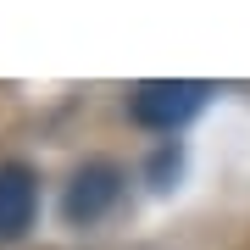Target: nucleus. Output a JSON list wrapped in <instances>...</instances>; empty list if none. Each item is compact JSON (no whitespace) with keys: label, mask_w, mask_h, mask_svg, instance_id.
<instances>
[{"label":"nucleus","mask_w":250,"mask_h":250,"mask_svg":"<svg viewBox=\"0 0 250 250\" xmlns=\"http://www.w3.org/2000/svg\"><path fill=\"white\" fill-rule=\"evenodd\" d=\"M206 100V83H184V78H156V83H139L128 95V111L134 123L145 128H178L184 117H195Z\"/></svg>","instance_id":"f257e3e1"},{"label":"nucleus","mask_w":250,"mask_h":250,"mask_svg":"<svg viewBox=\"0 0 250 250\" xmlns=\"http://www.w3.org/2000/svg\"><path fill=\"white\" fill-rule=\"evenodd\" d=\"M34 200H39V189H34V172L28 167H0V239H17V233L34 223Z\"/></svg>","instance_id":"f03ea898"},{"label":"nucleus","mask_w":250,"mask_h":250,"mask_svg":"<svg viewBox=\"0 0 250 250\" xmlns=\"http://www.w3.org/2000/svg\"><path fill=\"white\" fill-rule=\"evenodd\" d=\"M117 200V167H89V172H78L67 189V223H95L100 211Z\"/></svg>","instance_id":"7ed1b4c3"}]
</instances>
